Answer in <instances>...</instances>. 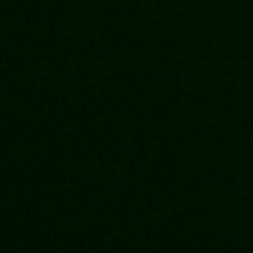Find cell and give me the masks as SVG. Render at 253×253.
I'll return each mask as SVG.
<instances>
[]
</instances>
